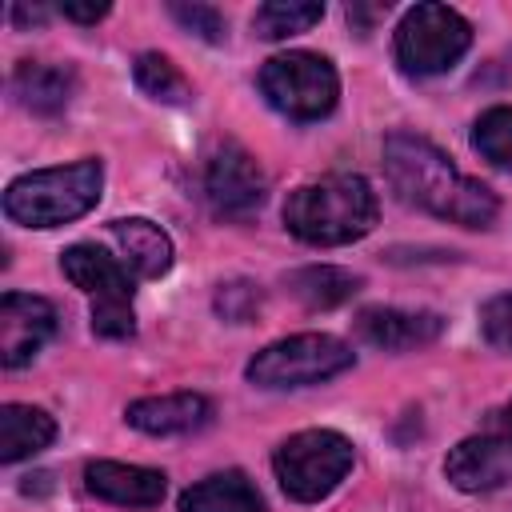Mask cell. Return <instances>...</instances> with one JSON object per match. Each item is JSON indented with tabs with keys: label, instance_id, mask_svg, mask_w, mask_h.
<instances>
[{
	"label": "cell",
	"instance_id": "cell-1",
	"mask_svg": "<svg viewBox=\"0 0 512 512\" xmlns=\"http://www.w3.org/2000/svg\"><path fill=\"white\" fill-rule=\"evenodd\" d=\"M384 172L408 204H416L448 224L488 228L500 216L496 192L488 184L472 180L468 172H460L432 140H424L416 132L384 136Z\"/></svg>",
	"mask_w": 512,
	"mask_h": 512
},
{
	"label": "cell",
	"instance_id": "cell-2",
	"mask_svg": "<svg viewBox=\"0 0 512 512\" xmlns=\"http://www.w3.org/2000/svg\"><path fill=\"white\" fill-rule=\"evenodd\" d=\"M376 212H380L376 192L356 172H332V176L308 180L284 200L288 232L316 248H336L368 236L376 224Z\"/></svg>",
	"mask_w": 512,
	"mask_h": 512
},
{
	"label": "cell",
	"instance_id": "cell-3",
	"mask_svg": "<svg viewBox=\"0 0 512 512\" xmlns=\"http://www.w3.org/2000/svg\"><path fill=\"white\" fill-rule=\"evenodd\" d=\"M100 188L104 164L92 156L60 168H36L4 188V216L24 228H60L80 220L100 200Z\"/></svg>",
	"mask_w": 512,
	"mask_h": 512
},
{
	"label": "cell",
	"instance_id": "cell-4",
	"mask_svg": "<svg viewBox=\"0 0 512 512\" xmlns=\"http://www.w3.org/2000/svg\"><path fill=\"white\" fill-rule=\"evenodd\" d=\"M352 460H356V448L344 432L304 428V432H292L276 448L272 468H276V480H280L284 496H292L300 504H316L328 492H336V484L348 476Z\"/></svg>",
	"mask_w": 512,
	"mask_h": 512
},
{
	"label": "cell",
	"instance_id": "cell-5",
	"mask_svg": "<svg viewBox=\"0 0 512 512\" xmlns=\"http://www.w3.org/2000/svg\"><path fill=\"white\" fill-rule=\"evenodd\" d=\"M264 100L288 120H324L340 100V76L320 52H280L260 68Z\"/></svg>",
	"mask_w": 512,
	"mask_h": 512
},
{
	"label": "cell",
	"instance_id": "cell-6",
	"mask_svg": "<svg viewBox=\"0 0 512 512\" xmlns=\"http://www.w3.org/2000/svg\"><path fill=\"white\" fill-rule=\"evenodd\" d=\"M352 348L328 332H300L260 348L248 360V380L260 388H308L352 368Z\"/></svg>",
	"mask_w": 512,
	"mask_h": 512
},
{
	"label": "cell",
	"instance_id": "cell-7",
	"mask_svg": "<svg viewBox=\"0 0 512 512\" xmlns=\"http://www.w3.org/2000/svg\"><path fill=\"white\" fill-rule=\"evenodd\" d=\"M472 44V24L448 4H416L396 24V60L408 76L448 72Z\"/></svg>",
	"mask_w": 512,
	"mask_h": 512
},
{
	"label": "cell",
	"instance_id": "cell-8",
	"mask_svg": "<svg viewBox=\"0 0 512 512\" xmlns=\"http://www.w3.org/2000/svg\"><path fill=\"white\" fill-rule=\"evenodd\" d=\"M204 192H208V204L216 216L248 220L264 204L268 180H264V168L256 164V156L248 148H240L236 140H224L204 168Z\"/></svg>",
	"mask_w": 512,
	"mask_h": 512
},
{
	"label": "cell",
	"instance_id": "cell-9",
	"mask_svg": "<svg viewBox=\"0 0 512 512\" xmlns=\"http://www.w3.org/2000/svg\"><path fill=\"white\" fill-rule=\"evenodd\" d=\"M444 476L460 492H496L512 484V436L500 428H484L480 436L460 440L444 456Z\"/></svg>",
	"mask_w": 512,
	"mask_h": 512
},
{
	"label": "cell",
	"instance_id": "cell-10",
	"mask_svg": "<svg viewBox=\"0 0 512 512\" xmlns=\"http://www.w3.org/2000/svg\"><path fill=\"white\" fill-rule=\"evenodd\" d=\"M56 332V308L32 292L0 296V364L24 368Z\"/></svg>",
	"mask_w": 512,
	"mask_h": 512
},
{
	"label": "cell",
	"instance_id": "cell-11",
	"mask_svg": "<svg viewBox=\"0 0 512 512\" xmlns=\"http://www.w3.org/2000/svg\"><path fill=\"white\" fill-rule=\"evenodd\" d=\"M444 332V316L428 308H360L356 312V336L384 352H416L436 344Z\"/></svg>",
	"mask_w": 512,
	"mask_h": 512
},
{
	"label": "cell",
	"instance_id": "cell-12",
	"mask_svg": "<svg viewBox=\"0 0 512 512\" xmlns=\"http://www.w3.org/2000/svg\"><path fill=\"white\" fill-rule=\"evenodd\" d=\"M84 488L120 508H156L168 492V476L156 468H140V464L92 460L84 468Z\"/></svg>",
	"mask_w": 512,
	"mask_h": 512
},
{
	"label": "cell",
	"instance_id": "cell-13",
	"mask_svg": "<svg viewBox=\"0 0 512 512\" xmlns=\"http://www.w3.org/2000/svg\"><path fill=\"white\" fill-rule=\"evenodd\" d=\"M60 272L92 296V304H132L128 264L108 256L96 244H72L60 252Z\"/></svg>",
	"mask_w": 512,
	"mask_h": 512
},
{
	"label": "cell",
	"instance_id": "cell-14",
	"mask_svg": "<svg viewBox=\"0 0 512 512\" xmlns=\"http://www.w3.org/2000/svg\"><path fill=\"white\" fill-rule=\"evenodd\" d=\"M124 420L148 436H188L212 420V404L200 392H168V396H140L124 408Z\"/></svg>",
	"mask_w": 512,
	"mask_h": 512
},
{
	"label": "cell",
	"instance_id": "cell-15",
	"mask_svg": "<svg viewBox=\"0 0 512 512\" xmlns=\"http://www.w3.org/2000/svg\"><path fill=\"white\" fill-rule=\"evenodd\" d=\"M76 92V72L64 64H40V60H20L12 72V96L40 116H56L68 108Z\"/></svg>",
	"mask_w": 512,
	"mask_h": 512
},
{
	"label": "cell",
	"instance_id": "cell-16",
	"mask_svg": "<svg viewBox=\"0 0 512 512\" xmlns=\"http://www.w3.org/2000/svg\"><path fill=\"white\" fill-rule=\"evenodd\" d=\"M112 240L120 244L124 252V264L144 276V280H156L172 268V240L160 224L144 220V216H124V220H112Z\"/></svg>",
	"mask_w": 512,
	"mask_h": 512
},
{
	"label": "cell",
	"instance_id": "cell-17",
	"mask_svg": "<svg viewBox=\"0 0 512 512\" xmlns=\"http://www.w3.org/2000/svg\"><path fill=\"white\" fill-rule=\"evenodd\" d=\"M180 512H264V496L240 468H228L184 488Z\"/></svg>",
	"mask_w": 512,
	"mask_h": 512
},
{
	"label": "cell",
	"instance_id": "cell-18",
	"mask_svg": "<svg viewBox=\"0 0 512 512\" xmlns=\"http://www.w3.org/2000/svg\"><path fill=\"white\" fill-rule=\"evenodd\" d=\"M56 436V420L32 404H4L0 408V460L16 464L48 448Z\"/></svg>",
	"mask_w": 512,
	"mask_h": 512
},
{
	"label": "cell",
	"instance_id": "cell-19",
	"mask_svg": "<svg viewBox=\"0 0 512 512\" xmlns=\"http://www.w3.org/2000/svg\"><path fill=\"white\" fill-rule=\"evenodd\" d=\"M284 284H288V292H292L300 304H308V308H340V304H348V300L364 288V280H360L356 272L336 268V264L292 268V272L284 276Z\"/></svg>",
	"mask_w": 512,
	"mask_h": 512
},
{
	"label": "cell",
	"instance_id": "cell-20",
	"mask_svg": "<svg viewBox=\"0 0 512 512\" xmlns=\"http://www.w3.org/2000/svg\"><path fill=\"white\" fill-rule=\"evenodd\" d=\"M324 4L316 0H268L252 12V32L260 40H284L296 32H308L312 24H320Z\"/></svg>",
	"mask_w": 512,
	"mask_h": 512
},
{
	"label": "cell",
	"instance_id": "cell-21",
	"mask_svg": "<svg viewBox=\"0 0 512 512\" xmlns=\"http://www.w3.org/2000/svg\"><path fill=\"white\" fill-rule=\"evenodd\" d=\"M132 76H136L140 92L160 100V104H188L192 100L188 76L168 56H160V52H140L136 64H132Z\"/></svg>",
	"mask_w": 512,
	"mask_h": 512
},
{
	"label": "cell",
	"instance_id": "cell-22",
	"mask_svg": "<svg viewBox=\"0 0 512 512\" xmlns=\"http://www.w3.org/2000/svg\"><path fill=\"white\" fill-rule=\"evenodd\" d=\"M472 148H476L488 164L512 172V108H508V104H496V108H488V112L476 120V128H472Z\"/></svg>",
	"mask_w": 512,
	"mask_h": 512
},
{
	"label": "cell",
	"instance_id": "cell-23",
	"mask_svg": "<svg viewBox=\"0 0 512 512\" xmlns=\"http://www.w3.org/2000/svg\"><path fill=\"white\" fill-rule=\"evenodd\" d=\"M216 312H220L224 320H232V324L252 320V316L260 312V284H252V280H228V284H220V292H216Z\"/></svg>",
	"mask_w": 512,
	"mask_h": 512
},
{
	"label": "cell",
	"instance_id": "cell-24",
	"mask_svg": "<svg viewBox=\"0 0 512 512\" xmlns=\"http://www.w3.org/2000/svg\"><path fill=\"white\" fill-rule=\"evenodd\" d=\"M480 332L492 348H512V292H500L480 304Z\"/></svg>",
	"mask_w": 512,
	"mask_h": 512
},
{
	"label": "cell",
	"instance_id": "cell-25",
	"mask_svg": "<svg viewBox=\"0 0 512 512\" xmlns=\"http://www.w3.org/2000/svg\"><path fill=\"white\" fill-rule=\"evenodd\" d=\"M168 12L188 28V32H196L200 40H208V44H220L224 40V16L212 8V4H168Z\"/></svg>",
	"mask_w": 512,
	"mask_h": 512
},
{
	"label": "cell",
	"instance_id": "cell-26",
	"mask_svg": "<svg viewBox=\"0 0 512 512\" xmlns=\"http://www.w3.org/2000/svg\"><path fill=\"white\" fill-rule=\"evenodd\" d=\"M92 332L104 340H128L136 332L132 304H92Z\"/></svg>",
	"mask_w": 512,
	"mask_h": 512
},
{
	"label": "cell",
	"instance_id": "cell-27",
	"mask_svg": "<svg viewBox=\"0 0 512 512\" xmlns=\"http://www.w3.org/2000/svg\"><path fill=\"white\" fill-rule=\"evenodd\" d=\"M60 12H64L68 20H76V24H96V20H104V16L112 12V4H108V0H92V4L64 0V4H60Z\"/></svg>",
	"mask_w": 512,
	"mask_h": 512
},
{
	"label": "cell",
	"instance_id": "cell-28",
	"mask_svg": "<svg viewBox=\"0 0 512 512\" xmlns=\"http://www.w3.org/2000/svg\"><path fill=\"white\" fill-rule=\"evenodd\" d=\"M488 428H500V432H508V436H512V400L488 416Z\"/></svg>",
	"mask_w": 512,
	"mask_h": 512
},
{
	"label": "cell",
	"instance_id": "cell-29",
	"mask_svg": "<svg viewBox=\"0 0 512 512\" xmlns=\"http://www.w3.org/2000/svg\"><path fill=\"white\" fill-rule=\"evenodd\" d=\"M12 20H16V24H40V20H44V8H28V4H16V8H12Z\"/></svg>",
	"mask_w": 512,
	"mask_h": 512
}]
</instances>
